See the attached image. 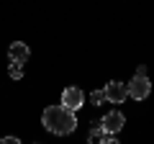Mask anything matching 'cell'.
<instances>
[{
  "label": "cell",
  "mask_w": 154,
  "mask_h": 144,
  "mask_svg": "<svg viewBox=\"0 0 154 144\" xmlns=\"http://www.w3.org/2000/svg\"><path fill=\"white\" fill-rule=\"evenodd\" d=\"M126 88H128V98H134V100H144L152 93V83H149L146 75H134V80L126 83Z\"/></svg>",
  "instance_id": "obj_2"
},
{
  "label": "cell",
  "mask_w": 154,
  "mask_h": 144,
  "mask_svg": "<svg viewBox=\"0 0 154 144\" xmlns=\"http://www.w3.org/2000/svg\"><path fill=\"white\" fill-rule=\"evenodd\" d=\"M8 75H11L13 80H21V77H23V67H21V62H11V67H8Z\"/></svg>",
  "instance_id": "obj_7"
},
{
  "label": "cell",
  "mask_w": 154,
  "mask_h": 144,
  "mask_svg": "<svg viewBox=\"0 0 154 144\" xmlns=\"http://www.w3.org/2000/svg\"><path fill=\"white\" fill-rule=\"evenodd\" d=\"M0 142H3V144H18V136H3Z\"/></svg>",
  "instance_id": "obj_10"
},
{
  "label": "cell",
  "mask_w": 154,
  "mask_h": 144,
  "mask_svg": "<svg viewBox=\"0 0 154 144\" xmlns=\"http://www.w3.org/2000/svg\"><path fill=\"white\" fill-rule=\"evenodd\" d=\"M8 57H11V62H26L28 57H31V52H28V46L23 44V41H13L11 49H8Z\"/></svg>",
  "instance_id": "obj_6"
},
{
  "label": "cell",
  "mask_w": 154,
  "mask_h": 144,
  "mask_svg": "<svg viewBox=\"0 0 154 144\" xmlns=\"http://www.w3.org/2000/svg\"><path fill=\"white\" fill-rule=\"evenodd\" d=\"M82 103H85V93L77 88V85L64 88V93H62V105H67V108H72V111H77Z\"/></svg>",
  "instance_id": "obj_4"
},
{
  "label": "cell",
  "mask_w": 154,
  "mask_h": 144,
  "mask_svg": "<svg viewBox=\"0 0 154 144\" xmlns=\"http://www.w3.org/2000/svg\"><path fill=\"white\" fill-rule=\"evenodd\" d=\"M126 98H128V88H126V83L110 80V83L105 85V100H110V103H116V105H121Z\"/></svg>",
  "instance_id": "obj_3"
},
{
  "label": "cell",
  "mask_w": 154,
  "mask_h": 144,
  "mask_svg": "<svg viewBox=\"0 0 154 144\" xmlns=\"http://www.w3.org/2000/svg\"><path fill=\"white\" fill-rule=\"evenodd\" d=\"M100 136H103V124L95 121V124H93V131L88 134V139H90V142H100Z\"/></svg>",
  "instance_id": "obj_8"
},
{
  "label": "cell",
  "mask_w": 154,
  "mask_h": 144,
  "mask_svg": "<svg viewBox=\"0 0 154 144\" xmlns=\"http://www.w3.org/2000/svg\"><path fill=\"white\" fill-rule=\"evenodd\" d=\"M103 129L105 131H113V134H118L123 129V124H126V118H123V113L121 111H110V113H105L103 116Z\"/></svg>",
  "instance_id": "obj_5"
},
{
  "label": "cell",
  "mask_w": 154,
  "mask_h": 144,
  "mask_svg": "<svg viewBox=\"0 0 154 144\" xmlns=\"http://www.w3.org/2000/svg\"><path fill=\"white\" fill-rule=\"evenodd\" d=\"M41 124H44L46 131L57 134V136H67L77 129V116L67 105H49L41 116Z\"/></svg>",
  "instance_id": "obj_1"
},
{
  "label": "cell",
  "mask_w": 154,
  "mask_h": 144,
  "mask_svg": "<svg viewBox=\"0 0 154 144\" xmlns=\"http://www.w3.org/2000/svg\"><path fill=\"white\" fill-rule=\"evenodd\" d=\"M90 100H93V105H100L105 100V88L103 90H93V93H90Z\"/></svg>",
  "instance_id": "obj_9"
}]
</instances>
